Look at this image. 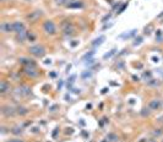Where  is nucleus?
I'll return each mask as SVG.
<instances>
[{
    "label": "nucleus",
    "instance_id": "obj_1",
    "mask_svg": "<svg viewBox=\"0 0 163 142\" xmlns=\"http://www.w3.org/2000/svg\"><path fill=\"white\" fill-rule=\"evenodd\" d=\"M30 53L33 55H36V56H43L45 54V49L43 48L42 45H33L30 48Z\"/></svg>",
    "mask_w": 163,
    "mask_h": 142
},
{
    "label": "nucleus",
    "instance_id": "obj_2",
    "mask_svg": "<svg viewBox=\"0 0 163 142\" xmlns=\"http://www.w3.org/2000/svg\"><path fill=\"white\" fill-rule=\"evenodd\" d=\"M44 31L47 33H49V34H54L55 33V25H54V22H52V21H45L44 22Z\"/></svg>",
    "mask_w": 163,
    "mask_h": 142
},
{
    "label": "nucleus",
    "instance_id": "obj_3",
    "mask_svg": "<svg viewBox=\"0 0 163 142\" xmlns=\"http://www.w3.org/2000/svg\"><path fill=\"white\" fill-rule=\"evenodd\" d=\"M0 29H1V32H4V33L14 32V25L10 22H3L1 25H0Z\"/></svg>",
    "mask_w": 163,
    "mask_h": 142
},
{
    "label": "nucleus",
    "instance_id": "obj_4",
    "mask_svg": "<svg viewBox=\"0 0 163 142\" xmlns=\"http://www.w3.org/2000/svg\"><path fill=\"white\" fill-rule=\"evenodd\" d=\"M25 71L28 76H31V77H37L38 76V71H37L36 68H34V65H32V66H26Z\"/></svg>",
    "mask_w": 163,
    "mask_h": 142
},
{
    "label": "nucleus",
    "instance_id": "obj_5",
    "mask_svg": "<svg viewBox=\"0 0 163 142\" xmlns=\"http://www.w3.org/2000/svg\"><path fill=\"white\" fill-rule=\"evenodd\" d=\"M61 28H63V31L65 34H70V33H72V26H71V23H70L69 21H64L61 23Z\"/></svg>",
    "mask_w": 163,
    "mask_h": 142
},
{
    "label": "nucleus",
    "instance_id": "obj_6",
    "mask_svg": "<svg viewBox=\"0 0 163 142\" xmlns=\"http://www.w3.org/2000/svg\"><path fill=\"white\" fill-rule=\"evenodd\" d=\"M40 16H42V11H38L37 10V11H33V13H31L30 15L27 16V19L30 20V21H32V22H34V21H37Z\"/></svg>",
    "mask_w": 163,
    "mask_h": 142
},
{
    "label": "nucleus",
    "instance_id": "obj_7",
    "mask_svg": "<svg viewBox=\"0 0 163 142\" xmlns=\"http://www.w3.org/2000/svg\"><path fill=\"white\" fill-rule=\"evenodd\" d=\"M14 32L16 33H21V32H25V25L22 22H14Z\"/></svg>",
    "mask_w": 163,
    "mask_h": 142
},
{
    "label": "nucleus",
    "instance_id": "obj_8",
    "mask_svg": "<svg viewBox=\"0 0 163 142\" xmlns=\"http://www.w3.org/2000/svg\"><path fill=\"white\" fill-rule=\"evenodd\" d=\"M161 105H162V103L160 99H152L150 102V108L152 110H158L161 108Z\"/></svg>",
    "mask_w": 163,
    "mask_h": 142
},
{
    "label": "nucleus",
    "instance_id": "obj_9",
    "mask_svg": "<svg viewBox=\"0 0 163 142\" xmlns=\"http://www.w3.org/2000/svg\"><path fill=\"white\" fill-rule=\"evenodd\" d=\"M17 93L21 94V96H28V94L31 93V90L26 86H22L20 88H17Z\"/></svg>",
    "mask_w": 163,
    "mask_h": 142
},
{
    "label": "nucleus",
    "instance_id": "obj_10",
    "mask_svg": "<svg viewBox=\"0 0 163 142\" xmlns=\"http://www.w3.org/2000/svg\"><path fill=\"white\" fill-rule=\"evenodd\" d=\"M8 91H10V86L6 81H1L0 82V92L1 93H6Z\"/></svg>",
    "mask_w": 163,
    "mask_h": 142
},
{
    "label": "nucleus",
    "instance_id": "obj_11",
    "mask_svg": "<svg viewBox=\"0 0 163 142\" xmlns=\"http://www.w3.org/2000/svg\"><path fill=\"white\" fill-rule=\"evenodd\" d=\"M3 114L6 115V116L14 115L15 114V110H14V108H11V106H4V108H3Z\"/></svg>",
    "mask_w": 163,
    "mask_h": 142
},
{
    "label": "nucleus",
    "instance_id": "obj_12",
    "mask_svg": "<svg viewBox=\"0 0 163 142\" xmlns=\"http://www.w3.org/2000/svg\"><path fill=\"white\" fill-rule=\"evenodd\" d=\"M84 6V4L81 3V1H71L69 5H68V8H71V9H75V8H82Z\"/></svg>",
    "mask_w": 163,
    "mask_h": 142
},
{
    "label": "nucleus",
    "instance_id": "obj_13",
    "mask_svg": "<svg viewBox=\"0 0 163 142\" xmlns=\"http://www.w3.org/2000/svg\"><path fill=\"white\" fill-rule=\"evenodd\" d=\"M104 40H106V37H104V36H101V37H98L95 42H93V45H101Z\"/></svg>",
    "mask_w": 163,
    "mask_h": 142
},
{
    "label": "nucleus",
    "instance_id": "obj_14",
    "mask_svg": "<svg viewBox=\"0 0 163 142\" xmlns=\"http://www.w3.org/2000/svg\"><path fill=\"white\" fill-rule=\"evenodd\" d=\"M22 64H25L26 66H32V65H34V63L32 60H28V59H21L20 60Z\"/></svg>",
    "mask_w": 163,
    "mask_h": 142
},
{
    "label": "nucleus",
    "instance_id": "obj_15",
    "mask_svg": "<svg viewBox=\"0 0 163 142\" xmlns=\"http://www.w3.org/2000/svg\"><path fill=\"white\" fill-rule=\"evenodd\" d=\"M55 1H56L58 5H66L68 6V5L71 3V0H55Z\"/></svg>",
    "mask_w": 163,
    "mask_h": 142
},
{
    "label": "nucleus",
    "instance_id": "obj_16",
    "mask_svg": "<svg viewBox=\"0 0 163 142\" xmlns=\"http://www.w3.org/2000/svg\"><path fill=\"white\" fill-rule=\"evenodd\" d=\"M17 113L21 115H25V114H27V109L26 108H17Z\"/></svg>",
    "mask_w": 163,
    "mask_h": 142
},
{
    "label": "nucleus",
    "instance_id": "obj_17",
    "mask_svg": "<svg viewBox=\"0 0 163 142\" xmlns=\"http://www.w3.org/2000/svg\"><path fill=\"white\" fill-rule=\"evenodd\" d=\"M115 52H116L115 49H112V50H110V52L108 53V54H106V55H104L103 58H104V59H108V58H110L112 55H114V54H115Z\"/></svg>",
    "mask_w": 163,
    "mask_h": 142
},
{
    "label": "nucleus",
    "instance_id": "obj_18",
    "mask_svg": "<svg viewBox=\"0 0 163 142\" xmlns=\"http://www.w3.org/2000/svg\"><path fill=\"white\" fill-rule=\"evenodd\" d=\"M135 32H136V31H135V29H134V31H131L129 34H124L123 37H124V38H129V37H131V36H134V34H135Z\"/></svg>",
    "mask_w": 163,
    "mask_h": 142
},
{
    "label": "nucleus",
    "instance_id": "obj_19",
    "mask_svg": "<svg viewBox=\"0 0 163 142\" xmlns=\"http://www.w3.org/2000/svg\"><path fill=\"white\" fill-rule=\"evenodd\" d=\"M109 142H113V141H115L116 140V136L115 135H109Z\"/></svg>",
    "mask_w": 163,
    "mask_h": 142
},
{
    "label": "nucleus",
    "instance_id": "obj_20",
    "mask_svg": "<svg viewBox=\"0 0 163 142\" xmlns=\"http://www.w3.org/2000/svg\"><path fill=\"white\" fill-rule=\"evenodd\" d=\"M13 132H14V134H21V132H22V130L19 129V127H15V129L13 130Z\"/></svg>",
    "mask_w": 163,
    "mask_h": 142
},
{
    "label": "nucleus",
    "instance_id": "obj_21",
    "mask_svg": "<svg viewBox=\"0 0 163 142\" xmlns=\"http://www.w3.org/2000/svg\"><path fill=\"white\" fill-rule=\"evenodd\" d=\"M91 75H92L91 72H84V74H82V77H84V79H86V77H91Z\"/></svg>",
    "mask_w": 163,
    "mask_h": 142
},
{
    "label": "nucleus",
    "instance_id": "obj_22",
    "mask_svg": "<svg viewBox=\"0 0 163 142\" xmlns=\"http://www.w3.org/2000/svg\"><path fill=\"white\" fill-rule=\"evenodd\" d=\"M92 55H93V52H91V53H87V54H86V55H85V56H84L82 59H84V60H85V59H87V58H90V56H92Z\"/></svg>",
    "mask_w": 163,
    "mask_h": 142
},
{
    "label": "nucleus",
    "instance_id": "obj_23",
    "mask_svg": "<svg viewBox=\"0 0 163 142\" xmlns=\"http://www.w3.org/2000/svg\"><path fill=\"white\" fill-rule=\"evenodd\" d=\"M141 40H142V38H141V37H139V38L136 39V42L134 43V44H135V45H137V44H140V43H141Z\"/></svg>",
    "mask_w": 163,
    "mask_h": 142
},
{
    "label": "nucleus",
    "instance_id": "obj_24",
    "mask_svg": "<svg viewBox=\"0 0 163 142\" xmlns=\"http://www.w3.org/2000/svg\"><path fill=\"white\" fill-rule=\"evenodd\" d=\"M8 142H23L21 140H11V141H8Z\"/></svg>",
    "mask_w": 163,
    "mask_h": 142
},
{
    "label": "nucleus",
    "instance_id": "obj_25",
    "mask_svg": "<svg viewBox=\"0 0 163 142\" xmlns=\"http://www.w3.org/2000/svg\"><path fill=\"white\" fill-rule=\"evenodd\" d=\"M148 142H157V141H155V140H150Z\"/></svg>",
    "mask_w": 163,
    "mask_h": 142
},
{
    "label": "nucleus",
    "instance_id": "obj_26",
    "mask_svg": "<svg viewBox=\"0 0 163 142\" xmlns=\"http://www.w3.org/2000/svg\"><path fill=\"white\" fill-rule=\"evenodd\" d=\"M162 16H163V14H161V15H160V16H158V17H162Z\"/></svg>",
    "mask_w": 163,
    "mask_h": 142
}]
</instances>
